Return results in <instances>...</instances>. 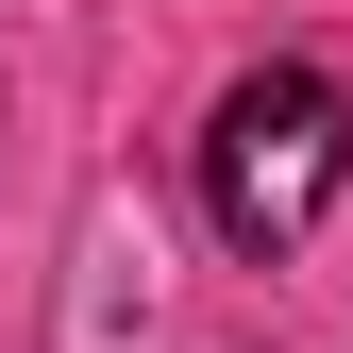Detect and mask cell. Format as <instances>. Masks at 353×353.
<instances>
[{
  "label": "cell",
  "mask_w": 353,
  "mask_h": 353,
  "mask_svg": "<svg viewBox=\"0 0 353 353\" xmlns=\"http://www.w3.org/2000/svg\"><path fill=\"white\" fill-rule=\"evenodd\" d=\"M353 185V101L336 68H236L202 118V219L219 252H252V270H286L303 236H320V202Z\"/></svg>",
  "instance_id": "6da1fadb"
}]
</instances>
